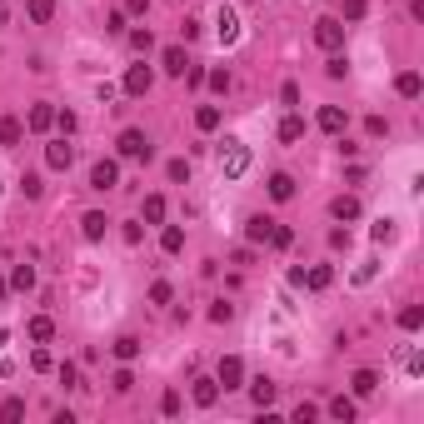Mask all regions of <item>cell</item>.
<instances>
[{
  "label": "cell",
  "mask_w": 424,
  "mask_h": 424,
  "mask_svg": "<svg viewBox=\"0 0 424 424\" xmlns=\"http://www.w3.org/2000/svg\"><path fill=\"white\" fill-rule=\"evenodd\" d=\"M345 20H335V15H325V20H314V45H320V50H330V56H335V50L345 45Z\"/></svg>",
  "instance_id": "cell-1"
},
{
  "label": "cell",
  "mask_w": 424,
  "mask_h": 424,
  "mask_svg": "<svg viewBox=\"0 0 424 424\" xmlns=\"http://www.w3.org/2000/svg\"><path fill=\"white\" fill-rule=\"evenodd\" d=\"M220 170H225V180H240V175L250 170V150H245L240 140H230V145L220 150Z\"/></svg>",
  "instance_id": "cell-2"
},
{
  "label": "cell",
  "mask_w": 424,
  "mask_h": 424,
  "mask_svg": "<svg viewBox=\"0 0 424 424\" xmlns=\"http://www.w3.org/2000/svg\"><path fill=\"white\" fill-rule=\"evenodd\" d=\"M115 185H120V165H115V160H95V165H90V190L105 195V190H115Z\"/></svg>",
  "instance_id": "cell-3"
},
{
  "label": "cell",
  "mask_w": 424,
  "mask_h": 424,
  "mask_svg": "<svg viewBox=\"0 0 424 424\" xmlns=\"http://www.w3.org/2000/svg\"><path fill=\"white\" fill-rule=\"evenodd\" d=\"M120 155H125V160H150V140H145V130H120Z\"/></svg>",
  "instance_id": "cell-4"
},
{
  "label": "cell",
  "mask_w": 424,
  "mask_h": 424,
  "mask_svg": "<svg viewBox=\"0 0 424 424\" xmlns=\"http://www.w3.org/2000/svg\"><path fill=\"white\" fill-rule=\"evenodd\" d=\"M45 165H50V170H70V165H75V145H70V140L45 145Z\"/></svg>",
  "instance_id": "cell-5"
},
{
  "label": "cell",
  "mask_w": 424,
  "mask_h": 424,
  "mask_svg": "<svg viewBox=\"0 0 424 424\" xmlns=\"http://www.w3.org/2000/svg\"><path fill=\"white\" fill-rule=\"evenodd\" d=\"M215 35H220V45H235L240 40V15L230 6H220V15H215Z\"/></svg>",
  "instance_id": "cell-6"
},
{
  "label": "cell",
  "mask_w": 424,
  "mask_h": 424,
  "mask_svg": "<svg viewBox=\"0 0 424 424\" xmlns=\"http://www.w3.org/2000/svg\"><path fill=\"white\" fill-rule=\"evenodd\" d=\"M150 85H155V70L150 65H130L125 70V95H150Z\"/></svg>",
  "instance_id": "cell-7"
},
{
  "label": "cell",
  "mask_w": 424,
  "mask_h": 424,
  "mask_svg": "<svg viewBox=\"0 0 424 424\" xmlns=\"http://www.w3.org/2000/svg\"><path fill=\"white\" fill-rule=\"evenodd\" d=\"M215 380H220V390H240V385H245V364H240L235 354H225V359H220V375H215Z\"/></svg>",
  "instance_id": "cell-8"
},
{
  "label": "cell",
  "mask_w": 424,
  "mask_h": 424,
  "mask_svg": "<svg viewBox=\"0 0 424 424\" xmlns=\"http://www.w3.org/2000/svg\"><path fill=\"white\" fill-rule=\"evenodd\" d=\"M335 285V270L330 264H314V270H300V290H330Z\"/></svg>",
  "instance_id": "cell-9"
},
{
  "label": "cell",
  "mask_w": 424,
  "mask_h": 424,
  "mask_svg": "<svg viewBox=\"0 0 424 424\" xmlns=\"http://www.w3.org/2000/svg\"><path fill=\"white\" fill-rule=\"evenodd\" d=\"M25 335H30L35 345H50V340H56V320H50V314H30V320H25Z\"/></svg>",
  "instance_id": "cell-10"
},
{
  "label": "cell",
  "mask_w": 424,
  "mask_h": 424,
  "mask_svg": "<svg viewBox=\"0 0 424 424\" xmlns=\"http://www.w3.org/2000/svg\"><path fill=\"white\" fill-rule=\"evenodd\" d=\"M320 130L325 135H345L349 130V115L340 110V105H325V110H320Z\"/></svg>",
  "instance_id": "cell-11"
},
{
  "label": "cell",
  "mask_w": 424,
  "mask_h": 424,
  "mask_svg": "<svg viewBox=\"0 0 424 424\" xmlns=\"http://www.w3.org/2000/svg\"><path fill=\"white\" fill-rule=\"evenodd\" d=\"M270 230H275L270 215H250V220H245V240H250V245H264V240H270Z\"/></svg>",
  "instance_id": "cell-12"
},
{
  "label": "cell",
  "mask_w": 424,
  "mask_h": 424,
  "mask_svg": "<svg viewBox=\"0 0 424 424\" xmlns=\"http://www.w3.org/2000/svg\"><path fill=\"white\" fill-rule=\"evenodd\" d=\"M25 125H30L35 135H45L50 125H56V110H50V105H30V115H25Z\"/></svg>",
  "instance_id": "cell-13"
},
{
  "label": "cell",
  "mask_w": 424,
  "mask_h": 424,
  "mask_svg": "<svg viewBox=\"0 0 424 424\" xmlns=\"http://www.w3.org/2000/svg\"><path fill=\"white\" fill-rule=\"evenodd\" d=\"M105 225H110V220H105V215H100V210H90V215L80 220V235H85V240L95 245V240H105Z\"/></svg>",
  "instance_id": "cell-14"
},
{
  "label": "cell",
  "mask_w": 424,
  "mask_h": 424,
  "mask_svg": "<svg viewBox=\"0 0 424 424\" xmlns=\"http://www.w3.org/2000/svg\"><path fill=\"white\" fill-rule=\"evenodd\" d=\"M215 399H220V380H195V404L200 409H210Z\"/></svg>",
  "instance_id": "cell-15"
},
{
  "label": "cell",
  "mask_w": 424,
  "mask_h": 424,
  "mask_svg": "<svg viewBox=\"0 0 424 424\" xmlns=\"http://www.w3.org/2000/svg\"><path fill=\"white\" fill-rule=\"evenodd\" d=\"M140 220L160 225V220H165V195H145V205H140Z\"/></svg>",
  "instance_id": "cell-16"
},
{
  "label": "cell",
  "mask_w": 424,
  "mask_h": 424,
  "mask_svg": "<svg viewBox=\"0 0 424 424\" xmlns=\"http://www.w3.org/2000/svg\"><path fill=\"white\" fill-rule=\"evenodd\" d=\"M349 385H354V394L364 399V394H375V390H380V375H375V369H354V380H349Z\"/></svg>",
  "instance_id": "cell-17"
},
{
  "label": "cell",
  "mask_w": 424,
  "mask_h": 424,
  "mask_svg": "<svg viewBox=\"0 0 424 424\" xmlns=\"http://www.w3.org/2000/svg\"><path fill=\"white\" fill-rule=\"evenodd\" d=\"M394 90H399V95H404V100H419V95H424V80H419V75H414V70H404V75H399V80H394Z\"/></svg>",
  "instance_id": "cell-18"
},
{
  "label": "cell",
  "mask_w": 424,
  "mask_h": 424,
  "mask_svg": "<svg viewBox=\"0 0 424 424\" xmlns=\"http://www.w3.org/2000/svg\"><path fill=\"white\" fill-rule=\"evenodd\" d=\"M275 135H280V140H285V145H295V140H304V120H300V115H285V120H280V130H275Z\"/></svg>",
  "instance_id": "cell-19"
},
{
  "label": "cell",
  "mask_w": 424,
  "mask_h": 424,
  "mask_svg": "<svg viewBox=\"0 0 424 424\" xmlns=\"http://www.w3.org/2000/svg\"><path fill=\"white\" fill-rule=\"evenodd\" d=\"M270 200H280V205H285V200H295V180H290L285 170H280V175H270Z\"/></svg>",
  "instance_id": "cell-20"
},
{
  "label": "cell",
  "mask_w": 424,
  "mask_h": 424,
  "mask_svg": "<svg viewBox=\"0 0 424 424\" xmlns=\"http://www.w3.org/2000/svg\"><path fill=\"white\" fill-rule=\"evenodd\" d=\"M160 250H165V255H180V250H185V230H180V225H165V230H160Z\"/></svg>",
  "instance_id": "cell-21"
},
{
  "label": "cell",
  "mask_w": 424,
  "mask_h": 424,
  "mask_svg": "<svg viewBox=\"0 0 424 424\" xmlns=\"http://www.w3.org/2000/svg\"><path fill=\"white\" fill-rule=\"evenodd\" d=\"M330 215H335V220H359V200H354V195H340V200L330 205Z\"/></svg>",
  "instance_id": "cell-22"
},
{
  "label": "cell",
  "mask_w": 424,
  "mask_h": 424,
  "mask_svg": "<svg viewBox=\"0 0 424 424\" xmlns=\"http://www.w3.org/2000/svg\"><path fill=\"white\" fill-rule=\"evenodd\" d=\"M250 399H255L259 409H270V404H275V385H270V380H250Z\"/></svg>",
  "instance_id": "cell-23"
},
{
  "label": "cell",
  "mask_w": 424,
  "mask_h": 424,
  "mask_svg": "<svg viewBox=\"0 0 424 424\" xmlns=\"http://www.w3.org/2000/svg\"><path fill=\"white\" fill-rule=\"evenodd\" d=\"M20 135H25V125L11 115V120H0V145H6V150H15L20 145Z\"/></svg>",
  "instance_id": "cell-24"
},
{
  "label": "cell",
  "mask_w": 424,
  "mask_h": 424,
  "mask_svg": "<svg viewBox=\"0 0 424 424\" xmlns=\"http://www.w3.org/2000/svg\"><path fill=\"white\" fill-rule=\"evenodd\" d=\"M25 15H30L35 25H45L50 15H56V0H25Z\"/></svg>",
  "instance_id": "cell-25"
},
{
  "label": "cell",
  "mask_w": 424,
  "mask_h": 424,
  "mask_svg": "<svg viewBox=\"0 0 424 424\" xmlns=\"http://www.w3.org/2000/svg\"><path fill=\"white\" fill-rule=\"evenodd\" d=\"M160 65H165L170 75H185V65H190V60H185V50H180V45H170L165 56H160Z\"/></svg>",
  "instance_id": "cell-26"
},
{
  "label": "cell",
  "mask_w": 424,
  "mask_h": 424,
  "mask_svg": "<svg viewBox=\"0 0 424 424\" xmlns=\"http://www.w3.org/2000/svg\"><path fill=\"white\" fill-rule=\"evenodd\" d=\"M11 290H35V270H30V264H15V270H11Z\"/></svg>",
  "instance_id": "cell-27"
},
{
  "label": "cell",
  "mask_w": 424,
  "mask_h": 424,
  "mask_svg": "<svg viewBox=\"0 0 424 424\" xmlns=\"http://www.w3.org/2000/svg\"><path fill=\"white\" fill-rule=\"evenodd\" d=\"M195 125H200V130H220V105H200V110H195Z\"/></svg>",
  "instance_id": "cell-28"
},
{
  "label": "cell",
  "mask_w": 424,
  "mask_h": 424,
  "mask_svg": "<svg viewBox=\"0 0 424 424\" xmlns=\"http://www.w3.org/2000/svg\"><path fill=\"white\" fill-rule=\"evenodd\" d=\"M135 354H140V340H135V335H120V340H115V359H120V364H130Z\"/></svg>",
  "instance_id": "cell-29"
},
{
  "label": "cell",
  "mask_w": 424,
  "mask_h": 424,
  "mask_svg": "<svg viewBox=\"0 0 424 424\" xmlns=\"http://www.w3.org/2000/svg\"><path fill=\"white\" fill-rule=\"evenodd\" d=\"M419 325H424V309H419V304H404V309H399V330H409V335H414Z\"/></svg>",
  "instance_id": "cell-30"
},
{
  "label": "cell",
  "mask_w": 424,
  "mask_h": 424,
  "mask_svg": "<svg viewBox=\"0 0 424 424\" xmlns=\"http://www.w3.org/2000/svg\"><path fill=\"white\" fill-rule=\"evenodd\" d=\"M30 369H35V375H45V369H56V354H50L45 345H35V349H30Z\"/></svg>",
  "instance_id": "cell-31"
},
{
  "label": "cell",
  "mask_w": 424,
  "mask_h": 424,
  "mask_svg": "<svg viewBox=\"0 0 424 424\" xmlns=\"http://www.w3.org/2000/svg\"><path fill=\"white\" fill-rule=\"evenodd\" d=\"M330 414H335V419H345V424H349V419H354V414H359V409H354V399H345V394H340V399H330Z\"/></svg>",
  "instance_id": "cell-32"
},
{
  "label": "cell",
  "mask_w": 424,
  "mask_h": 424,
  "mask_svg": "<svg viewBox=\"0 0 424 424\" xmlns=\"http://www.w3.org/2000/svg\"><path fill=\"white\" fill-rule=\"evenodd\" d=\"M20 414H25V399H20V394H15V399H6V404H0V419H6V424H15Z\"/></svg>",
  "instance_id": "cell-33"
},
{
  "label": "cell",
  "mask_w": 424,
  "mask_h": 424,
  "mask_svg": "<svg viewBox=\"0 0 424 424\" xmlns=\"http://www.w3.org/2000/svg\"><path fill=\"white\" fill-rule=\"evenodd\" d=\"M170 300H175V290H170L165 280H155V285H150V304H170Z\"/></svg>",
  "instance_id": "cell-34"
},
{
  "label": "cell",
  "mask_w": 424,
  "mask_h": 424,
  "mask_svg": "<svg viewBox=\"0 0 424 424\" xmlns=\"http://www.w3.org/2000/svg\"><path fill=\"white\" fill-rule=\"evenodd\" d=\"M205 80H210V90H215V95H230V70H210Z\"/></svg>",
  "instance_id": "cell-35"
},
{
  "label": "cell",
  "mask_w": 424,
  "mask_h": 424,
  "mask_svg": "<svg viewBox=\"0 0 424 424\" xmlns=\"http://www.w3.org/2000/svg\"><path fill=\"white\" fill-rule=\"evenodd\" d=\"M264 245H275V250H290V245H295V235H290L285 225H275V230H270V240H264Z\"/></svg>",
  "instance_id": "cell-36"
},
{
  "label": "cell",
  "mask_w": 424,
  "mask_h": 424,
  "mask_svg": "<svg viewBox=\"0 0 424 424\" xmlns=\"http://www.w3.org/2000/svg\"><path fill=\"white\" fill-rule=\"evenodd\" d=\"M369 235H375V245H390V240H394V220H380Z\"/></svg>",
  "instance_id": "cell-37"
},
{
  "label": "cell",
  "mask_w": 424,
  "mask_h": 424,
  "mask_svg": "<svg viewBox=\"0 0 424 424\" xmlns=\"http://www.w3.org/2000/svg\"><path fill=\"white\" fill-rule=\"evenodd\" d=\"M325 75H330V80H345V75H349V65H345V56H330V65H325Z\"/></svg>",
  "instance_id": "cell-38"
},
{
  "label": "cell",
  "mask_w": 424,
  "mask_h": 424,
  "mask_svg": "<svg viewBox=\"0 0 424 424\" xmlns=\"http://www.w3.org/2000/svg\"><path fill=\"white\" fill-rule=\"evenodd\" d=\"M165 175H170L175 185H185V180H190V165H185V160H170V165H165Z\"/></svg>",
  "instance_id": "cell-39"
},
{
  "label": "cell",
  "mask_w": 424,
  "mask_h": 424,
  "mask_svg": "<svg viewBox=\"0 0 424 424\" xmlns=\"http://www.w3.org/2000/svg\"><path fill=\"white\" fill-rule=\"evenodd\" d=\"M20 190H25V200H40L45 185H40V175H20Z\"/></svg>",
  "instance_id": "cell-40"
},
{
  "label": "cell",
  "mask_w": 424,
  "mask_h": 424,
  "mask_svg": "<svg viewBox=\"0 0 424 424\" xmlns=\"http://www.w3.org/2000/svg\"><path fill=\"white\" fill-rule=\"evenodd\" d=\"M364 11H369V0H345V20H364Z\"/></svg>",
  "instance_id": "cell-41"
},
{
  "label": "cell",
  "mask_w": 424,
  "mask_h": 424,
  "mask_svg": "<svg viewBox=\"0 0 424 424\" xmlns=\"http://www.w3.org/2000/svg\"><path fill=\"white\" fill-rule=\"evenodd\" d=\"M364 130L380 140V135H390V120H385V115H369V120H364Z\"/></svg>",
  "instance_id": "cell-42"
},
{
  "label": "cell",
  "mask_w": 424,
  "mask_h": 424,
  "mask_svg": "<svg viewBox=\"0 0 424 424\" xmlns=\"http://www.w3.org/2000/svg\"><path fill=\"white\" fill-rule=\"evenodd\" d=\"M60 385H65V390H80V369H75V364H60Z\"/></svg>",
  "instance_id": "cell-43"
},
{
  "label": "cell",
  "mask_w": 424,
  "mask_h": 424,
  "mask_svg": "<svg viewBox=\"0 0 424 424\" xmlns=\"http://www.w3.org/2000/svg\"><path fill=\"white\" fill-rule=\"evenodd\" d=\"M130 385H135V375H130V369H115V380H110V390H115V394H125Z\"/></svg>",
  "instance_id": "cell-44"
},
{
  "label": "cell",
  "mask_w": 424,
  "mask_h": 424,
  "mask_svg": "<svg viewBox=\"0 0 424 424\" xmlns=\"http://www.w3.org/2000/svg\"><path fill=\"white\" fill-rule=\"evenodd\" d=\"M130 45H135V50H150L155 35H150V30H130Z\"/></svg>",
  "instance_id": "cell-45"
},
{
  "label": "cell",
  "mask_w": 424,
  "mask_h": 424,
  "mask_svg": "<svg viewBox=\"0 0 424 424\" xmlns=\"http://www.w3.org/2000/svg\"><path fill=\"white\" fill-rule=\"evenodd\" d=\"M280 100H285V105H300V85L285 80V85H280Z\"/></svg>",
  "instance_id": "cell-46"
},
{
  "label": "cell",
  "mask_w": 424,
  "mask_h": 424,
  "mask_svg": "<svg viewBox=\"0 0 424 424\" xmlns=\"http://www.w3.org/2000/svg\"><path fill=\"white\" fill-rule=\"evenodd\" d=\"M56 125H60V135H75V115L70 110H56Z\"/></svg>",
  "instance_id": "cell-47"
},
{
  "label": "cell",
  "mask_w": 424,
  "mask_h": 424,
  "mask_svg": "<svg viewBox=\"0 0 424 424\" xmlns=\"http://www.w3.org/2000/svg\"><path fill=\"white\" fill-rule=\"evenodd\" d=\"M160 414H180V394H175V390H165V399H160Z\"/></svg>",
  "instance_id": "cell-48"
},
{
  "label": "cell",
  "mask_w": 424,
  "mask_h": 424,
  "mask_svg": "<svg viewBox=\"0 0 424 424\" xmlns=\"http://www.w3.org/2000/svg\"><path fill=\"white\" fill-rule=\"evenodd\" d=\"M230 314H235V304H225V300H220L215 309H210V320H215V325H225V320H230Z\"/></svg>",
  "instance_id": "cell-49"
},
{
  "label": "cell",
  "mask_w": 424,
  "mask_h": 424,
  "mask_svg": "<svg viewBox=\"0 0 424 424\" xmlns=\"http://www.w3.org/2000/svg\"><path fill=\"white\" fill-rule=\"evenodd\" d=\"M314 414H320L314 404H300V409H295V424H314Z\"/></svg>",
  "instance_id": "cell-50"
},
{
  "label": "cell",
  "mask_w": 424,
  "mask_h": 424,
  "mask_svg": "<svg viewBox=\"0 0 424 424\" xmlns=\"http://www.w3.org/2000/svg\"><path fill=\"white\" fill-rule=\"evenodd\" d=\"M369 280H375V259H369V264H359V270H354V285H369Z\"/></svg>",
  "instance_id": "cell-51"
},
{
  "label": "cell",
  "mask_w": 424,
  "mask_h": 424,
  "mask_svg": "<svg viewBox=\"0 0 424 424\" xmlns=\"http://www.w3.org/2000/svg\"><path fill=\"white\" fill-rule=\"evenodd\" d=\"M330 245L335 250H349V230H330Z\"/></svg>",
  "instance_id": "cell-52"
},
{
  "label": "cell",
  "mask_w": 424,
  "mask_h": 424,
  "mask_svg": "<svg viewBox=\"0 0 424 424\" xmlns=\"http://www.w3.org/2000/svg\"><path fill=\"white\" fill-rule=\"evenodd\" d=\"M145 6L150 0H125V15H145Z\"/></svg>",
  "instance_id": "cell-53"
},
{
  "label": "cell",
  "mask_w": 424,
  "mask_h": 424,
  "mask_svg": "<svg viewBox=\"0 0 424 424\" xmlns=\"http://www.w3.org/2000/svg\"><path fill=\"white\" fill-rule=\"evenodd\" d=\"M0 300H6V280H0Z\"/></svg>",
  "instance_id": "cell-54"
}]
</instances>
